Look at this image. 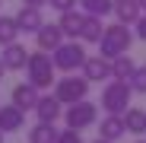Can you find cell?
I'll return each instance as SVG.
<instances>
[{"mask_svg": "<svg viewBox=\"0 0 146 143\" xmlns=\"http://www.w3.org/2000/svg\"><path fill=\"white\" fill-rule=\"evenodd\" d=\"M130 95H133L130 80H117V76H111L108 86L102 89V102H99V105H102L108 114H124L127 105H130Z\"/></svg>", "mask_w": 146, "mask_h": 143, "instance_id": "6da1fadb", "label": "cell"}, {"mask_svg": "<svg viewBox=\"0 0 146 143\" xmlns=\"http://www.w3.org/2000/svg\"><path fill=\"white\" fill-rule=\"evenodd\" d=\"M130 41H133V32L127 29V22H114V26H105V35H102L99 48H102L105 57L114 61V57L130 51Z\"/></svg>", "mask_w": 146, "mask_h": 143, "instance_id": "7a4b0ae2", "label": "cell"}, {"mask_svg": "<svg viewBox=\"0 0 146 143\" xmlns=\"http://www.w3.org/2000/svg\"><path fill=\"white\" fill-rule=\"evenodd\" d=\"M51 57H54V67L57 70H64V73H76V70H83V64H86V48H83V41H64V45H57L54 51H51Z\"/></svg>", "mask_w": 146, "mask_h": 143, "instance_id": "3957f363", "label": "cell"}, {"mask_svg": "<svg viewBox=\"0 0 146 143\" xmlns=\"http://www.w3.org/2000/svg\"><path fill=\"white\" fill-rule=\"evenodd\" d=\"M54 70H57V67H54V57L44 54L41 48L29 54L26 73H29V83H35L38 89H51V83H57V80H54Z\"/></svg>", "mask_w": 146, "mask_h": 143, "instance_id": "277c9868", "label": "cell"}, {"mask_svg": "<svg viewBox=\"0 0 146 143\" xmlns=\"http://www.w3.org/2000/svg\"><path fill=\"white\" fill-rule=\"evenodd\" d=\"M54 95H57L64 105L83 102L86 95H89V80H86V76H73V73H67L64 80L54 83Z\"/></svg>", "mask_w": 146, "mask_h": 143, "instance_id": "5b68a950", "label": "cell"}, {"mask_svg": "<svg viewBox=\"0 0 146 143\" xmlns=\"http://www.w3.org/2000/svg\"><path fill=\"white\" fill-rule=\"evenodd\" d=\"M95 118H99V105H95V102H89V99L73 102V105H67V111H64L67 127H76V130L92 127V124H95Z\"/></svg>", "mask_w": 146, "mask_h": 143, "instance_id": "8992f818", "label": "cell"}, {"mask_svg": "<svg viewBox=\"0 0 146 143\" xmlns=\"http://www.w3.org/2000/svg\"><path fill=\"white\" fill-rule=\"evenodd\" d=\"M83 76H86L89 83L111 80V76H114V70H111V57H105V54H92V57H86V64H83Z\"/></svg>", "mask_w": 146, "mask_h": 143, "instance_id": "52a82bcc", "label": "cell"}, {"mask_svg": "<svg viewBox=\"0 0 146 143\" xmlns=\"http://www.w3.org/2000/svg\"><path fill=\"white\" fill-rule=\"evenodd\" d=\"M22 124H26V111H22L16 102H10V105H0V130H3V134L22 130Z\"/></svg>", "mask_w": 146, "mask_h": 143, "instance_id": "ba28073f", "label": "cell"}, {"mask_svg": "<svg viewBox=\"0 0 146 143\" xmlns=\"http://www.w3.org/2000/svg\"><path fill=\"white\" fill-rule=\"evenodd\" d=\"M16 22L22 32H38L44 26V16H41V7H32V3H22L19 13H16Z\"/></svg>", "mask_w": 146, "mask_h": 143, "instance_id": "9c48e42d", "label": "cell"}, {"mask_svg": "<svg viewBox=\"0 0 146 143\" xmlns=\"http://www.w3.org/2000/svg\"><path fill=\"white\" fill-rule=\"evenodd\" d=\"M38 86L35 83H19V86H13V102L22 108V111H35V105H38Z\"/></svg>", "mask_w": 146, "mask_h": 143, "instance_id": "30bf717a", "label": "cell"}, {"mask_svg": "<svg viewBox=\"0 0 146 143\" xmlns=\"http://www.w3.org/2000/svg\"><path fill=\"white\" fill-rule=\"evenodd\" d=\"M3 64H7V70H26L29 67V51H26V45H19V41H13V45H3Z\"/></svg>", "mask_w": 146, "mask_h": 143, "instance_id": "8fae6325", "label": "cell"}, {"mask_svg": "<svg viewBox=\"0 0 146 143\" xmlns=\"http://www.w3.org/2000/svg\"><path fill=\"white\" fill-rule=\"evenodd\" d=\"M102 35H105L102 16H89V13H86L83 29H80V41H83V45H99V41H102Z\"/></svg>", "mask_w": 146, "mask_h": 143, "instance_id": "7c38bea8", "label": "cell"}, {"mask_svg": "<svg viewBox=\"0 0 146 143\" xmlns=\"http://www.w3.org/2000/svg\"><path fill=\"white\" fill-rule=\"evenodd\" d=\"M35 41H38L41 51H54L57 45H64V29H60V22H57V26H41V29L35 32Z\"/></svg>", "mask_w": 146, "mask_h": 143, "instance_id": "4fadbf2b", "label": "cell"}, {"mask_svg": "<svg viewBox=\"0 0 146 143\" xmlns=\"http://www.w3.org/2000/svg\"><path fill=\"white\" fill-rule=\"evenodd\" d=\"M114 16H117V22L137 26V19L143 16V7H140V0H114Z\"/></svg>", "mask_w": 146, "mask_h": 143, "instance_id": "5bb4252c", "label": "cell"}, {"mask_svg": "<svg viewBox=\"0 0 146 143\" xmlns=\"http://www.w3.org/2000/svg\"><path fill=\"white\" fill-rule=\"evenodd\" d=\"M60 99H57V95H41V99H38V105H35V114H38V121H57V118H60Z\"/></svg>", "mask_w": 146, "mask_h": 143, "instance_id": "9a60e30c", "label": "cell"}, {"mask_svg": "<svg viewBox=\"0 0 146 143\" xmlns=\"http://www.w3.org/2000/svg\"><path fill=\"white\" fill-rule=\"evenodd\" d=\"M127 134V124H124V114H108L105 121H102V127H99V137H105V140H117V137H124Z\"/></svg>", "mask_w": 146, "mask_h": 143, "instance_id": "2e32d148", "label": "cell"}, {"mask_svg": "<svg viewBox=\"0 0 146 143\" xmlns=\"http://www.w3.org/2000/svg\"><path fill=\"white\" fill-rule=\"evenodd\" d=\"M83 19H86V13H83V10H67V13H60V29H64V35L80 38Z\"/></svg>", "mask_w": 146, "mask_h": 143, "instance_id": "e0dca14e", "label": "cell"}, {"mask_svg": "<svg viewBox=\"0 0 146 143\" xmlns=\"http://www.w3.org/2000/svg\"><path fill=\"white\" fill-rule=\"evenodd\" d=\"M124 124H127V134H146V111L143 108H137V105H130L127 111H124Z\"/></svg>", "mask_w": 146, "mask_h": 143, "instance_id": "ac0fdd59", "label": "cell"}, {"mask_svg": "<svg viewBox=\"0 0 146 143\" xmlns=\"http://www.w3.org/2000/svg\"><path fill=\"white\" fill-rule=\"evenodd\" d=\"M57 134H60V130H54L51 121H38V124L29 130V143H57Z\"/></svg>", "mask_w": 146, "mask_h": 143, "instance_id": "d6986e66", "label": "cell"}, {"mask_svg": "<svg viewBox=\"0 0 146 143\" xmlns=\"http://www.w3.org/2000/svg\"><path fill=\"white\" fill-rule=\"evenodd\" d=\"M19 32H22V29H19L16 16H0V48L19 41Z\"/></svg>", "mask_w": 146, "mask_h": 143, "instance_id": "ffe728a7", "label": "cell"}, {"mask_svg": "<svg viewBox=\"0 0 146 143\" xmlns=\"http://www.w3.org/2000/svg\"><path fill=\"white\" fill-rule=\"evenodd\" d=\"M80 7L89 16H108L114 13V0H80Z\"/></svg>", "mask_w": 146, "mask_h": 143, "instance_id": "44dd1931", "label": "cell"}, {"mask_svg": "<svg viewBox=\"0 0 146 143\" xmlns=\"http://www.w3.org/2000/svg\"><path fill=\"white\" fill-rule=\"evenodd\" d=\"M111 70H114V76H117V80H130V76H133V70H137V64H133L130 54H121V57L111 61Z\"/></svg>", "mask_w": 146, "mask_h": 143, "instance_id": "7402d4cb", "label": "cell"}, {"mask_svg": "<svg viewBox=\"0 0 146 143\" xmlns=\"http://www.w3.org/2000/svg\"><path fill=\"white\" fill-rule=\"evenodd\" d=\"M130 86H133V92H140V95H146V64L133 70V76H130Z\"/></svg>", "mask_w": 146, "mask_h": 143, "instance_id": "603a6c76", "label": "cell"}, {"mask_svg": "<svg viewBox=\"0 0 146 143\" xmlns=\"http://www.w3.org/2000/svg\"><path fill=\"white\" fill-rule=\"evenodd\" d=\"M57 143H83V137H80V130H76V127H67V130H60V134H57Z\"/></svg>", "mask_w": 146, "mask_h": 143, "instance_id": "cb8c5ba5", "label": "cell"}, {"mask_svg": "<svg viewBox=\"0 0 146 143\" xmlns=\"http://www.w3.org/2000/svg\"><path fill=\"white\" fill-rule=\"evenodd\" d=\"M80 3V0H51V7L54 10H60V13H67V10H73V7H76Z\"/></svg>", "mask_w": 146, "mask_h": 143, "instance_id": "d4e9b609", "label": "cell"}, {"mask_svg": "<svg viewBox=\"0 0 146 143\" xmlns=\"http://www.w3.org/2000/svg\"><path fill=\"white\" fill-rule=\"evenodd\" d=\"M137 38H143V41H146V16H140V19H137Z\"/></svg>", "mask_w": 146, "mask_h": 143, "instance_id": "484cf974", "label": "cell"}, {"mask_svg": "<svg viewBox=\"0 0 146 143\" xmlns=\"http://www.w3.org/2000/svg\"><path fill=\"white\" fill-rule=\"evenodd\" d=\"M22 3H32V7H44V3H51V0H22Z\"/></svg>", "mask_w": 146, "mask_h": 143, "instance_id": "4316f807", "label": "cell"}, {"mask_svg": "<svg viewBox=\"0 0 146 143\" xmlns=\"http://www.w3.org/2000/svg\"><path fill=\"white\" fill-rule=\"evenodd\" d=\"M3 73H7V64H3V57H0V80H3Z\"/></svg>", "mask_w": 146, "mask_h": 143, "instance_id": "83f0119b", "label": "cell"}, {"mask_svg": "<svg viewBox=\"0 0 146 143\" xmlns=\"http://www.w3.org/2000/svg\"><path fill=\"white\" fill-rule=\"evenodd\" d=\"M92 143H111V140H105V137H99V140H92Z\"/></svg>", "mask_w": 146, "mask_h": 143, "instance_id": "f1b7e54d", "label": "cell"}, {"mask_svg": "<svg viewBox=\"0 0 146 143\" xmlns=\"http://www.w3.org/2000/svg\"><path fill=\"white\" fill-rule=\"evenodd\" d=\"M140 7H143V10H146V0H140Z\"/></svg>", "mask_w": 146, "mask_h": 143, "instance_id": "f546056e", "label": "cell"}, {"mask_svg": "<svg viewBox=\"0 0 146 143\" xmlns=\"http://www.w3.org/2000/svg\"><path fill=\"white\" fill-rule=\"evenodd\" d=\"M0 143H3V130H0Z\"/></svg>", "mask_w": 146, "mask_h": 143, "instance_id": "4dcf8cb0", "label": "cell"}, {"mask_svg": "<svg viewBox=\"0 0 146 143\" xmlns=\"http://www.w3.org/2000/svg\"><path fill=\"white\" fill-rule=\"evenodd\" d=\"M137 143H146V140H137Z\"/></svg>", "mask_w": 146, "mask_h": 143, "instance_id": "1f68e13d", "label": "cell"}]
</instances>
